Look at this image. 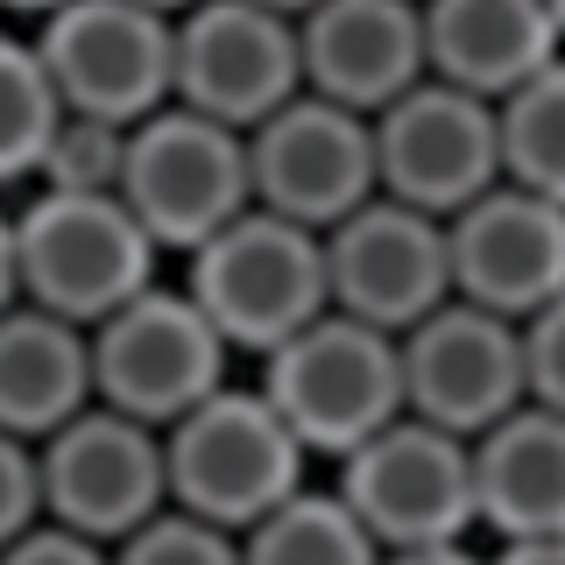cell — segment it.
<instances>
[{
    "label": "cell",
    "mask_w": 565,
    "mask_h": 565,
    "mask_svg": "<svg viewBox=\"0 0 565 565\" xmlns=\"http://www.w3.org/2000/svg\"><path fill=\"white\" fill-rule=\"evenodd\" d=\"M544 8H552V22H558V29H565V0H544Z\"/></svg>",
    "instance_id": "obj_34"
},
{
    "label": "cell",
    "mask_w": 565,
    "mask_h": 565,
    "mask_svg": "<svg viewBox=\"0 0 565 565\" xmlns=\"http://www.w3.org/2000/svg\"><path fill=\"white\" fill-rule=\"evenodd\" d=\"M149 8H163V14H184V8H191V0H149Z\"/></svg>",
    "instance_id": "obj_33"
},
{
    "label": "cell",
    "mask_w": 565,
    "mask_h": 565,
    "mask_svg": "<svg viewBox=\"0 0 565 565\" xmlns=\"http://www.w3.org/2000/svg\"><path fill=\"white\" fill-rule=\"evenodd\" d=\"M184 290L199 297V311L220 326L226 347L269 353L318 311H332L326 234L282 220L269 205H247L184 255Z\"/></svg>",
    "instance_id": "obj_1"
},
{
    "label": "cell",
    "mask_w": 565,
    "mask_h": 565,
    "mask_svg": "<svg viewBox=\"0 0 565 565\" xmlns=\"http://www.w3.org/2000/svg\"><path fill=\"white\" fill-rule=\"evenodd\" d=\"M305 446L276 417L262 388H212L163 431V467H170V502L191 516L247 530L262 523L282 494L305 488Z\"/></svg>",
    "instance_id": "obj_4"
},
{
    "label": "cell",
    "mask_w": 565,
    "mask_h": 565,
    "mask_svg": "<svg viewBox=\"0 0 565 565\" xmlns=\"http://www.w3.org/2000/svg\"><path fill=\"white\" fill-rule=\"evenodd\" d=\"M35 50L57 85L64 114H93L114 128H135L156 106H170V57L177 14L149 0H57L35 14Z\"/></svg>",
    "instance_id": "obj_8"
},
{
    "label": "cell",
    "mask_w": 565,
    "mask_h": 565,
    "mask_svg": "<svg viewBox=\"0 0 565 565\" xmlns=\"http://www.w3.org/2000/svg\"><path fill=\"white\" fill-rule=\"evenodd\" d=\"M241 565H382V544L340 488H297L241 530Z\"/></svg>",
    "instance_id": "obj_20"
},
{
    "label": "cell",
    "mask_w": 565,
    "mask_h": 565,
    "mask_svg": "<svg viewBox=\"0 0 565 565\" xmlns=\"http://www.w3.org/2000/svg\"><path fill=\"white\" fill-rule=\"evenodd\" d=\"M326 282H332V311L367 318L382 332H411L424 311H438L452 297L446 220L375 191L347 220L326 226Z\"/></svg>",
    "instance_id": "obj_13"
},
{
    "label": "cell",
    "mask_w": 565,
    "mask_h": 565,
    "mask_svg": "<svg viewBox=\"0 0 565 565\" xmlns=\"http://www.w3.org/2000/svg\"><path fill=\"white\" fill-rule=\"evenodd\" d=\"M305 93L382 114L424 78V8L417 0H311L297 14Z\"/></svg>",
    "instance_id": "obj_16"
},
{
    "label": "cell",
    "mask_w": 565,
    "mask_h": 565,
    "mask_svg": "<svg viewBox=\"0 0 565 565\" xmlns=\"http://www.w3.org/2000/svg\"><path fill=\"white\" fill-rule=\"evenodd\" d=\"M120 156H128V128L93 120V114H64L35 177L64 191H120Z\"/></svg>",
    "instance_id": "obj_24"
},
{
    "label": "cell",
    "mask_w": 565,
    "mask_h": 565,
    "mask_svg": "<svg viewBox=\"0 0 565 565\" xmlns=\"http://www.w3.org/2000/svg\"><path fill=\"white\" fill-rule=\"evenodd\" d=\"M523 326V382H530V403H552L565 411V290L552 305H537Z\"/></svg>",
    "instance_id": "obj_25"
},
{
    "label": "cell",
    "mask_w": 565,
    "mask_h": 565,
    "mask_svg": "<svg viewBox=\"0 0 565 565\" xmlns=\"http://www.w3.org/2000/svg\"><path fill=\"white\" fill-rule=\"evenodd\" d=\"M452 297L488 305L502 318H530L565 290V205L494 177L481 199L446 220Z\"/></svg>",
    "instance_id": "obj_15"
},
{
    "label": "cell",
    "mask_w": 565,
    "mask_h": 565,
    "mask_svg": "<svg viewBox=\"0 0 565 565\" xmlns=\"http://www.w3.org/2000/svg\"><path fill=\"white\" fill-rule=\"evenodd\" d=\"M114 565H241V530H220L191 509L163 502L141 530L114 544Z\"/></svg>",
    "instance_id": "obj_23"
},
{
    "label": "cell",
    "mask_w": 565,
    "mask_h": 565,
    "mask_svg": "<svg viewBox=\"0 0 565 565\" xmlns=\"http://www.w3.org/2000/svg\"><path fill=\"white\" fill-rule=\"evenodd\" d=\"M22 305V262H14V220L0 212V311Z\"/></svg>",
    "instance_id": "obj_30"
},
{
    "label": "cell",
    "mask_w": 565,
    "mask_h": 565,
    "mask_svg": "<svg viewBox=\"0 0 565 565\" xmlns=\"http://www.w3.org/2000/svg\"><path fill=\"white\" fill-rule=\"evenodd\" d=\"M424 8V71L467 85L481 99L516 93L552 57H565V29L544 0H417Z\"/></svg>",
    "instance_id": "obj_17"
},
{
    "label": "cell",
    "mask_w": 565,
    "mask_h": 565,
    "mask_svg": "<svg viewBox=\"0 0 565 565\" xmlns=\"http://www.w3.org/2000/svg\"><path fill=\"white\" fill-rule=\"evenodd\" d=\"M93 403V332L43 305L0 311V431L50 438Z\"/></svg>",
    "instance_id": "obj_19"
},
{
    "label": "cell",
    "mask_w": 565,
    "mask_h": 565,
    "mask_svg": "<svg viewBox=\"0 0 565 565\" xmlns=\"http://www.w3.org/2000/svg\"><path fill=\"white\" fill-rule=\"evenodd\" d=\"M262 8H282V14H305L311 0H262Z\"/></svg>",
    "instance_id": "obj_32"
},
{
    "label": "cell",
    "mask_w": 565,
    "mask_h": 565,
    "mask_svg": "<svg viewBox=\"0 0 565 565\" xmlns=\"http://www.w3.org/2000/svg\"><path fill=\"white\" fill-rule=\"evenodd\" d=\"M297 93H305L297 14L262 8V0H191L177 14V57H170L177 106H199V114L247 135Z\"/></svg>",
    "instance_id": "obj_10"
},
{
    "label": "cell",
    "mask_w": 565,
    "mask_h": 565,
    "mask_svg": "<svg viewBox=\"0 0 565 565\" xmlns=\"http://www.w3.org/2000/svg\"><path fill=\"white\" fill-rule=\"evenodd\" d=\"M340 494L382 552L467 544V530L481 523V502H473V438L403 411L375 438L340 452Z\"/></svg>",
    "instance_id": "obj_6"
},
{
    "label": "cell",
    "mask_w": 565,
    "mask_h": 565,
    "mask_svg": "<svg viewBox=\"0 0 565 565\" xmlns=\"http://www.w3.org/2000/svg\"><path fill=\"white\" fill-rule=\"evenodd\" d=\"M382 565H488L467 544H417V552H382Z\"/></svg>",
    "instance_id": "obj_29"
},
{
    "label": "cell",
    "mask_w": 565,
    "mask_h": 565,
    "mask_svg": "<svg viewBox=\"0 0 565 565\" xmlns=\"http://www.w3.org/2000/svg\"><path fill=\"white\" fill-rule=\"evenodd\" d=\"M247 184L255 205L326 234L361 199H375V120L340 99L297 93L247 128Z\"/></svg>",
    "instance_id": "obj_12"
},
{
    "label": "cell",
    "mask_w": 565,
    "mask_h": 565,
    "mask_svg": "<svg viewBox=\"0 0 565 565\" xmlns=\"http://www.w3.org/2000/svg\"><path fill=\"white\" fill-rule=\"evenodd\" d=\"M57 0H0V14H50Z\"/></svg>",
    "instance_id": "obj_31"
},
{
    "label": "cell",
    "mask_w": 565,
    "mask_h": 565,
    "mask_svg": "<svg viewBox=\"0 0 565 565\" xmlns=\"http://www.w3.org/2000/svg\"><path fill=\"white\" fill-rule=\"evenodd\" d=\"M488 565H565V530L558 537H502V552Z\"/></svg>",
    "instance_id": "obj_28"
},
{
    "label": "cell",
    "mask_w": 565,
    "mask_h": 565,
    "mask_svg": "<svg viewBox=\"0 0 565 565\" xmlns=\"http://www.w3.org/2000/svg\"><path fill=\"white\" fill-rule=\"evenodd\" d=\"M262 396L297 431L305 452L340 459L361 438H375L388 417H403V353L396 332L347 311H318L290 340L262 353Z\"/></svg>",
    "instance_id": "obj_2"
},
{
    "label": "cell",
    "mask_w": 565,
    "mask_h": 565,
    "mask_svg": "<svg viewBox=\"0 0 565 565\" xmlns=\"http://www.w3.org/2000/svg\"><path fill=\"white\" fill-rule=\"evenodd\" d=\"M35 459H43V516L99 544H120L170 502L163 431L99 396L50 438H35Z\"/></svg>",
    "instance_id": "obj_9"
},
{
    "label": "cell",
    "mask_w": 565,
    "mask_h": 565,
    "mask_svg": "<svg viewBox=\"0 0 565 565\" xmlns=\"http://www.w3.org/2000/svg\"><path fill=\"white\" fill-rule=\"evenodd\" d=\"M14 262H22V297L71 326H99L135 290L156 282L163 247L128 212L120 191H64L43 184L14 212Z\"/></svg>",
    "instance_id": "obj_3"
},
{
    "label": "cell",
    "mask_w": 565,
    "mask_h": 565,
    "mask_svg": "<svg viewBox=\"0 0 565 565\" xmlns=\"http://www.w3.org/2000/svg\"><path fill=\"white\" fill-rule=\"evenodd\" d=\"M29 523H43V459L35 438L0 431V544H14Z\"/></svg>",
    "instance_id": "obj_26"
},
{
    "label": "cell",
    "mask_w": 565,
    "mask_h": 565,
    "mask_svg": "<svg viewBox=\"0 0 565 565\" xmlns=\"http://www.w3.org/2000/svg\"><path fill=\"white\" fill-rule=\"evenodd\" d=\"M375 120V184L388 199L452 220L467 199L502 177V128H494V99L467 93V85L424 78L396 93Z\"/></svg>",
    "instance_id": "obj_11"
},
{
    "label": "cell",
    "mask_w": 565,
    "mask_h": 565,
    "mask_svg": "<svg viewBox=\"0 0 565 565\" xmlns=\"http://www.w3.org/2000/svg\"><path fill=\"white\" fill-rule=\"evenodd\" d=\"M0 565H114V544L85 537L71 523H29L14 544H0Z\"/></svg>",
    "instance_id": "obj_27"
},
{
    "label": "cell",
    "mask_w": 565,
    "mask_h": 565,
    "mask_svg": "<svg viewBox=\"0 0 565 565\" xmlns=\"http://www.w3.org/2000/svg\"><path fill=\"white\" fill-rule=\"evenodd\" d=\"M473 502L494 537H558L565 530V411L516 403L473 431Z\"/></svg>",
    "instance_id": "obj_18"
},
{
    "label": "cell",
    "mask_w": 565,
    "mask_h": 565,
    "mask_svg": "<svg viewBox=\"0 0 565 565\" xmlns=\"http://www.w3.org/2000/svg\"><path fill=\"white\" fill-rule=\"evenodd\" d=\"M396 353H403V411L446 424L459 438L488 431L494 417H509L530 396L523 326L488 305H467V297H446L411 332H396Z\"/></svg>",
    "instance_id": "obj_14"
},
{
    "label": "cell",
    "mask_w": 565,
    "mask_h": 565,
    "mask_svg": "<svg viewBox=\"0 0 565 565\" xmlns=\"http://www.w3.org/2000/svg\"><path fill=\"white\" fill-rule=\"evenodd\" d=\"M57 120H64V99H57V85H50V71H43L35 35L22 43V35L0 29V191L29 184V177L43 170Z\"/></svg>",
    "instance_id": "obj_22"
},
{
    "label": "cell",
    "mask_w": 565,
    "mask_h": 565,
    "mask_svg": "<svg viewBox=\"0 0 565 565\" xmlns=\"http://www.w3.org/2000/svg\"><path fill=\"white\" fill-rule=\"evenodd\" d=\"M494 128H502V177L523 191L565 205V57H552L537 78L494 99Z\"/></svg>",
    "instance_id": "obj_21"
},
{
    "label": "cell",
    "mask_w": 565,
    "mask_h": 565,
    "mask_svg": "<svg viewBox=\"0 0 565 565\" xmlns=\"http://www.w3.org/2000/svg\"><path fill=\"white\" fill-rule=\"evenodd\" d=\"M85 332H93V396L156 431H170L191 403H205L226 382V353H234L199 311V297L170 290V282L135 290Z\"/></svg>",
    "instance_id": "obj_7"
},
{
    "label": "cell",
    "mask_w": 565,
    "mask_h": 565,
    "mask_svg": "<svg viewBox=\"0 0 565 565\" xmlns=\"http://www.w3.org/2000/svg\"><path fill=\"white\" fill-rule=\"evenodd\" d=\"M120 199L163 255H191L212 241L234 212L255 205L247 184V135L226 120L199 114V106H156L149 120L128 128V156H120Z\"/></svg>",
    "instance_id": "obj_5"
}]
</instances>
